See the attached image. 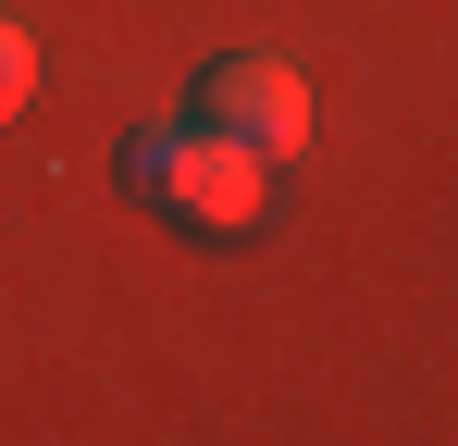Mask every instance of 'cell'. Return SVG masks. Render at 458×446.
Instances as JSON below:
<instances>
[{
    "label": "cell",
    "instance_id": "obj_1",
    "mask_svg": "<svg viewBox=\"0 0 458 446\" xmlns=\"http://www.w3.org/2000/svg\"><path fill=\"white\" fill-rule=\"evenodd\" d=\"M112 186H124L137 211L211 236V248L260 236V211H273V161H260V149H235V137H211V124H124Z\"/></svg>",
    "mask_w": 458,
    "mask_h": 446
},
{
    "label": "cell",
    "instance_id": "obj_3",
    "mask_svg": "<svg viewBox=\"0 0 458 446\" xmlns=\"http://www.w3.org/2000/svg\"><path fill=\"white\" fill-rule=\"evenodd\" d=\"M25 87H38V50H25V25H13V13H0V124H13V112H25Z\"/></svg>",
    "mask_w": 458,
    "mask_h": 446
},
{
    "label": "cell",
    "instance_id": "obj_2",
    "mask_svg": "<svg viewBox=\"0 0 458 446\" xmlns=\"http://www.w3.org/2000/svg\"><path fill=\"white\" fill-rule=\"evenodd\" d=\"M186 124L260 149V161H298V149H310V87H298V63H273V50H224V63L199 74Z\"/></svg>",
    "mask_w": 458,
    "mask_h": 446
}]
</instances>
